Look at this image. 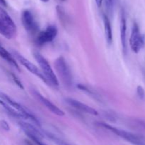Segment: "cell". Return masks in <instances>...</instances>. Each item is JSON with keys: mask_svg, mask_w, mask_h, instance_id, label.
Here are the masks:
<instances>
[{"mask_svg": "<svg viewBox=\"0 0 145 145\" xmlns=\"http://www.w3.org/2000/svg\"><path fill=\"white\" fill-rule=\"evenodd\" d=\"M62 1H65V0H62Z\"/></svg>", "mask_w": 145, "mask_h": 145, "instance_id": "30", "label": "cell"}, {"mask_svg": "<svg viewBox=\"0 0 145 145\" xmlns=\"http://www.w3.org/2000/svg\"><path fill=\"white\" fill-rule=\"evenodd\" d=\"M21 18L23 26L28 34H35L38 32L39 26L31 11L28 9L23 11Z\"/></svg>", "mask_w": 145, "mask_h": 145, "instance_id": "6", "label": "cell"}, {"mask_svg": "<svg viewBox=\"0 0 145 145\" xmlns=\"http://www.w3.org/2000/svg\"><path fill=\"white\" fill-rule=\"evenodd\" d=\"M0 34L7 38V39H11L14 38L16 34H14L4 23L0 19Z\"/></svg>", "mask_w": 145, "mask_h": 145, "instance_id": "16", "label": "cell"}, {"mask_svg": "<svg viewBox=\"0 0 145 145\" xmlns=\"http://www.w3.org/2000/svg\"><path fill=\"white\" fill-rule=\"evenodd\" d=\"M33 142H34L35 144H36L37 145H47L46 144H45L44 142H42L41 139H31Z\"/></svg>", "mask_w": 145, "mask_h": 145, "instance_id": "23", "label": "cell"}, {"mask_svg": "<svg viewBox=\"0 0 145 145\" xmlns=\"http://www.w3.org/2000/svg\"><path fill=\"white\" fill-rule=\"evenodd\" d=\"M3 103H4V101H3L2 100H1V98H0V105H3Z\"/></svg>", "mask_w": 145, "mask_h": 145, "instance_id": "27", "label": "cell"}, {"mask_svg": "<svg viewBox=\"0 0 145 145\" xmlns=\"http://www.w3.org/2000/svg\"><path fill=\"white\" fill-rule=\"evenodd\" d=\"M144 36L140 32L138 24L134 23L130 38V45L132 51L135 53H138L144 45Z\"/></svg>", "mask_w": 145, "mask_h": 145, "instance_id": "5", "label": "cell"}, {"mask_svg": "<svg viewBox=\"0 0 145 145\" xmlns=\"http://www.w3.org/2000/svg\"><path fill=\"white\" fill-rule=\"evenodd\" d=\"M96 3V5L99 7H101V6L102 5V2H103V0H95Z\"/></svg>", "mask_w": 145, "mask_h": 145, "instance_id": "25", "label": "cell"}, {"mask_svg": "<svg viewBox=\"0 0 145 145\" xmlns=\"http://www.w3.org/2000/svg\"><path fill=\"white\" fill-rule=\"evenodd\" d=\"M14 55L16 58V61H18V62H19L23 66L25 67L27 70H28L31 73H33V75H35V76L39 78L41 80H42L44 82H45L47 85H49L48 81H47L46 78H45V76H44L43 74H42V72H41L40 70L38 69V68L36 65H34V64L33 63H31L29 60L24 58L22 55H21V54L18 53L14 51Z\"/></svg>", "mask_w": 145, "mask_h": 145, "instance_id": "8", "label": "cell"}, {"mask_svg": "<svg viewBox=\"0 0 145 145\" xmlns=\"http://www.w3.org/2000/svg\"><path fill=\"white\" fill-rule=\"evenodd\" d=\"M65 102L69 106L72 107L73 108L76 109V110H79L82 112H84V113L89 114V115H94V116H96V115H99L98 111L96 109H95L94 108L91 107L89 106V105H86V104L83 103V102H80V101L74 99V98H66L65 99Z\"/></svg>", "mask_w": 145, "mask_h": 145, "instance_id": "11", "label": "cell"}, {"mask_svg": "<svg viewBox=\"0 0 145 145\" xmlns=\"http://www.w3.org/2000/svg\"><path fill=\"white\" fill-rule=\"evenodd\" d=\"M18 125L22 129L23 132L28 136V138L31 139H38L42 140L44 138V134L41 131H40L34 124H31L29 122H25V120L21 119L18 122Z\"/></svg>", "mask_w": 145, "mask_h": 145, "instance_id": "9", "label": "cell"}, {"mask_svg": "<svg viewBox=\"0 0 145 145\" xmlns=\"http://www.w3.org/2000/svg\"><path fill=\"white\" fill-rule=\"evenodd\" d=\"M0 98L3 101L6 102L7 104H8V105L13 107L14 109H15L16 110H17L18 112H19L20 113L22 114L23 116L25 118V120H29L31 122L34 124L35 125L38 127H40V122L38 120V118L28 109V108H25V107L23 106L22 105H21L20 103L17 102L16 101H15L14 100H13L12 98H10L9 96H8L6 94L3 93V92H0Z\"/></svg>", "mask_w": 145, "mask_h": 145, "instance_id": "4", "label": "cell"}, {"mask_svg": "<svg viewBox=\"0 0 145 145\" xmlns=\"http://www.w3.org/2000/svg\"><path fill=\"white\" fill-rule=\"evenodd\" d=\"M120 41H121L122 48H123V53L125 55L127 53V21L125 11L123 9L121 11V16H120Z\"/></svg>", "mask_w": 145, "mask_h": 145, "instance_id": "12", "label": "cell"}, {"mask_svg": "<svg viewBox=\"0 0 145 145\" xmlns=\"http://www.w3.org/2000/svg\"><path fill=\"white\" fill-rule=\"evenodd\" d=\"M55 71L62 83L68 89H71L74 85L73 75L67 62L63 56L58 57L54 63Z\"/></svg>", "mask_w": 145, "mask_h": 145, "instance_id": "1", "label": "cell"}, {"mask_svg": "<svg viewBox=\"0 0 145 145\" xmlns=\"http://www.w3.org/2000/svg\"><path fill=\"white\" fill-rule=\"evenodd\" d=\"M57 13L58 17H59V20H60V22L62 21V24L65 23L67 24L68 19H67V16L66 12L65 11V9L62 7V6L57 5L56 7Z\"/></svg>", "mask_w": 145, "mask_h": 145, "instance_id": "18", "label": "cell"}, {"mask_svg": "<svg viewBox=\"0 0 145 145\" xmlns=\"http://www.w3.org/2000/svg\"><path fill=\"white\" fill-rule=\"evenodd\" d=\"M31 92H32L33 95L36 98L37 100L39 101L42 105H44L45 107L48 108L52 113L55 114V115L59 117H63L64 115H65V112H64L63 110H62V109H59L57 106L54 105L50 100H49L47 99L46 98H45V97L42 95H41L38 91L35 90V89H33L32 90H31Z\"/></svg>", "mask_w": 145, "mask_h": 145, "instance_id": "10", "label": "cell"}, {"mask_svg": "<svg viewBox=\"0 0 145 145\" xmlns=\"http://www.w3.org/2000/svg\"><path fill=\"white\" fill-rule=\"evenodd\" d=\"M117 1H118V0H113V4H114V5L116 4Z\"/></svg>", "mask_w": 145, "mask_h": 145, "instance_id": "29", "label": "cell"}, {"mask_svg": "<svg viewBox=\"0 0 145 145\" xmlns=\"http://www.w3.org/2000/svg\"><path fill=\"white\" fill-rule=\"evenodd\" d=\"M103 20L106 42L108 45H111L112 43H113V31H112L110 20L108 16L105 14H103Z\"/></svg>", "mask_w": 145, "mask_h": 145, "instance_id": "14", "label": "cell"}, {"mask_svg": "<svg viewBox=\"0 0 145 145\" xmlns=\"http://www.w3.org/2000/svg\"><path fill=\"white\" fill-rule=\"evenodd\" d=\"M0 19L4 23L5 25H7L14 34L16 33V26L15 23L13 21L11 17L9 14L7 12L6 10H4L2 7H0Z\"/></svg>", "mask_w": 145, "mask_h": 145, "instance_id": "15", "label": "cell"}, {"mask_svg": "<svg viewBox=\"0 0 145 145\" xmlns=\"http://www.w3.org/2000/svg\"><path fill=\"white\" fill-rule=\"evenodd\" d=\"M24 145H33V144L30 142H28V141L25 140V141H24Z\"/></svg>", "mask_w": 145, "mask_h": 145, "instance_id": "26", "label": "cell"}, {"mask_svg": "<svg viewBox=\"0 0 145 145\" xmlns=\"http://www.w3.org/2000/svg\"><path fill=\"white\" fill-rule=\"evenodd\" d=\"M0 57L1 58H3L4 60H5L10 65H12L17 71H19V72L21 71V69H20V67L18 65V62L16 61V59L14 58V55H11L7 49H5L1 45H0Z\"/></svg>", "mask_w": 145, "mask_h": 145, "instance_id": "13", "label": "cell"}, {"mask_svg": "<svg viewBox=\"0 0 145 145\" xmlns=\"http://www.w3.org/2000/svg\"><path fill=\"white\" fill-rule=\"evenodd\" d=\"M0 5L1 7H7V2L6 0H0Z\"/></svg>", "mask_w": 145, "mask_h": 145, "instance_id": "24", "label": "cell"}, {"mask_svg": "<svg viewBox=\"0 0 145 145\" xmlns=\"http://www.w3.org/2000/svg\"><path fill=\"white\" fill-rule=\"evenodd\" d=\"M97 125L101 127L106 129L107 130L113 132V134L117 136L123 138V139L127 142H130L133 145H145V139L139 135L133 134L132 132H127V131L123 130V129H118L117 127L111 126V125L106 124L105 122H98Z\"/></svg>", "mask_w": 145, "mask_h": 145, "instance_id": "3", "label": "cell"}, {"mask_svg": "<svg viewBox=\"0 0 145 145\" xmlns=\"http://www.w3.org/2000/svg\"><path fill=\"white\" fill-rule=\"evenodd\" d=\"M33 56L35 59L36 60L39 66L40 67L41 72H42L45 78H46L48 84L54 87L59 86V82L57 77L56 74L55 73L52 67L50 65L49 62L47 61L46 58L38 52H34Z\"/></svg>", "mask_w": 145, "mask_h": 145, "instance_id": "2", "label": "cell"}, {"mask_svg": "<svg viewBox=\"0 0 145 145\" xmlns=\"http://www.w3.org/2000/svg\"><path fill=\"white\" fill-rule=\"evenodd\" d=\"M40 1H42V2H48L49 0H40Z\"/></svg>", "mask_w": 145, "mask_h": 145, "instance_id": "28", "label": "cell"}, {"mask_svg": "<svg viewBox=\"0 0 145 145\" xmlns=\"http://www.w3.org/2000/svg\"><path fill=\"white\" fill-rule=\"evenodd\" d=\"M137 95L140 100H144L145 98V92L144 88L142 86L139 85L137 88Z\"/></svg>", "mask_w": 145, "mask_h": 145, "instance_id": "20", "label": "cell"}, {"mask_svg": "<svg viewBox=\"0 0 145 145\" xmlns=\"http://www.w3.org/2000/svg\"><path fill=\"white\" fill-rule=\"evenodd\" d=\"M103 1H104L105 2V5H106V9H107L108 14H110V15L113 14V7H114L113 0H103Z\"/></svg>", "mask_w": 145, "mask_h": 145, "instance_id": "19", "label": "cell"}, {"mask_svg": "<svg viewBox=\"0 0 145 145\" xmlns=\"http://www.w3.org/2000/svg\"><path fill=\"white\" fill-rule=\"evenodd\" d=\"M1 127L4 129V130H7V131L9 130V129H10L9 125H8V124L7 123L5 120L1 121Z\"/></svg>", "mask_w": 145, "mask_h": 145, "instance_id": "22", "label": "cell"}, {"mask_svg": "<svg viewBox=\"0 0 145 145\" xmlns=\"http://www.w3.org/2000/svg\"><path fill=\"white\" fill-rule=\"evenodd\" d=\"M43 134L45 136H47L50 139H51L52 142H55L57 145H72L71 144L68 143L67 142L63 140V139H61V138L58 137V136H57L56 135L54 134H52V133H51V132H46V131H45Z\"/></svg>", "mask_w": 145, "mask_h": 145, "instance_id": "17", "label": "cell"}, {"mask_svg": "<svg viewBox=\"0 0 145 145\" xmlns=\"http://www.w3.org/2000/svg\"><path fill=\"white\" fill-rule=\"evenodd\" d=\"M57 34L58 29L57 26L54 25L48 26L46 29L38 34L35 40L36 44L40 46H42L48 43H50L56 38Z\"/></svg>", "mask_w": 145, "mask_h": 145, "instance_id": "7", "label": "cell"}, {"mask_svg": "<svg viewBox=\"0 0 145 145\" xmlns=\"http://www.w3.org/2000/svg\"><path fill=\"white\" fill-rule=\"evenodd\" d=\"M11 78H12L13 80H14V82H15L16 84L17 85V86L18 87V88H20L21 89L24 90V85H23L22 82H21V80H19V78H17L16 76L14 74H11Z\"/></svg>", "mask_w": 145, "mask_h": 145, "instance_id": "21", "label": "cell"}]
</instances>
